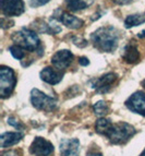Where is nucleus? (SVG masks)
Segmentation results:
<instances>
[{
    "instance_id": "obj_1",
    "label": "nucleus",
    "mask_w": 145,
    "mask_h": 156,
    "mask_svg": "<svg viewBox=\"0 0 145 156\" xmlns=\"http://www.w3.org/2000/svg\"><path fill=\"white\" fill-rule=\"evenodd\" d=\"M94 46L101 51L112 52L116 50L119 41V33L112 26H105L95 31L91 35Z\"/></svg>"
},
{
    "instance_id": "obj_2",
    "label": "nucleus",
    "mask_w": 145,
    "mask_h": 156,
    "mask_svg": "<svg viewBox=\"0 0 145 156\" xmlns=\"http://www.w3.org/2000/svg\"><path fill=\"white\" fill-rule=\"evenodd\" d=\"M12 41L16 43V45L22 47L23 49L29 51H35L41 46V41L37 36L36 32L31 31L27 29H22L12 34Z\"/></svg>"
},
{
    "instance_id": "obj_3",
    "label": "nucleus",
    "mask_w": 145,
    "mask_h": 156,
    "mask_svg": "<svg viewBox=\"0 0 145 156\" xmlns=\"http://www.w3.org/2000/svg\"><path fill=\"white\" fill-rule=\"evenodd\" d=\"M134 133L135 129L131 125L126 122H119L111 125V127L109 128V130L105 135L114 144H121L132 138Z\"/></svg>"
},
{
    "instance_id": "obj_4",
    "label": "nucleus",
    "mask_w": 145,
    "mask_h": 156,
    "mask_svg": "<svg viewBox=\"0 0 145 156\" xmlns=\"http://www.w3.org/2000/svg\"><path fill=\"white\" fill-rule=\"evenodd\" d=\"M16 83V74L11 68H0V95L2 98L9 97L14 90Z\"/></svg>"
},
{
    "instance_id": "obj_5",
    "label": "nucleus",
    "mask_w": 145,
    "mask_h": 156,
    "mask_svg": "<svg viewBox=\"0 0 145 156\" xmlns=\"http://www.w3.org/2000/svg\"><path fill=\"white\" fill-rule=\"evenodd\" d=\"M31 101L35 108L44 112H52L57 107V101L48 96L39 90L34 89L31 92Z\"/></svg>"
},
{
    "instance_id": "obj_6",
    "label": "nucleus",
    "mask_w": 145,
    "mask_h": 156,
    "mask_svg": "<svg viewBox=\"0 0 145 156\" xmlns=\"http://www.w3.org/2000/svg\"><path fill=\"white\" fill-rule=\"evenodd\" d=\"M1 10L5 16H19L25 8L23 0H1Z\"/></svg>"
},
{
    "instance_id": "obj_7",
    "label": "nucleus",
    "mask_w": 145,
    "mask_h": 156,
    "mask_svg": "<svg viewBox=\"0 0 145 156\" xmlns=\"http://www.w3.org/2000/svg\"><path fill=\"white\" fill-rule=\"evenodd\" d=\"M30 152L35 156H49L54 152V145L44 138H35Z\"/></svg>"
},
{
    "instance_id": "obj_8",
    "label": "nucleus",
    "mask_w": 145,
    "mask_h": 156,
    "mask_svg": "<svg viewBox=\"0 0 145 156\" xmlns=\"http://www.w3.org/2000/svg\"><path fill=\"white\" fill-rule=\"evenodd\" d=\"M126 105L131 112L145 116V94L143 92H136L131 95Z\"/></svg>"
},
{
    "instance_id": "obj_9",
    "label": "nucleus",
    "mask_w": 145,
    "mask_h": 156,
    "mask_svg": "<svg viewBox=\"0 0 145 156\" xmlns=\"http://www.w3.org/2000/svg\"><path fill=\"white\" fill-rule=\"evenodd\" d=\"M73 60V55L70 50L62 49L59 50L51 57V63L57 70L67 69Z\"/></svg>"
},
{
    "instance_id": "obj_10",
    "label": "nucleus",
    "mask_w": 145,
    "mask_h": 156,
    "mask_svg": "<svg viewBox=\"0 0 145 156\" xmlns=\"http://www.w3.org/2000/svg\"><path fill=\"white\" fill-rule=\"evenodd\" d=\"M117 80V74L116 73H107L105 76H101V78L96 79L93 83V87L96 90V92L98 93H107L110 90L111 85L114 82Z\"/></svg>"
},
{
    "instance_id": "obj_11",
    "label": "nucleus",
    "mask_w": 145,
    "mask_h": 156,
    "mask_svg": "<svg viewBox=\"0 0 145 156\" xmlns=\"http://www.w3.org/2000/svg\"><path fill=\"white\" fill-rule=\"evenodd\" d=\"M61 156H79L80 154V142L76 139H65L60 143Z\"/></svg>"
},
{
    "instance_id": "obj_12",
    "label": "nucleus",
    "mask_w": 145,
    "mask_h": 156,
    "mask_svg": "<svg viewBox=\"0 0 145 156\" xmlns=\"http://www.w3.org/2000/svg\"><path fill=\"white\" fill-rule=\"evenodd\" d=\"M63 78V73L61 71H58L56 69H52L51 67H46L41 71V79L44 82L48 84H58Z\"/></svg>"
},
{
    "instance_id": "obj_13",
    "label": "nucleus",
    "mask_w": 145,
    "mask_h": 156,
    "mask_svg": "<svg viewBox=\"0 0 145 156\" xmlns=\"http://www.w3.org/2000/svg\"><path fill=\"white\" fill-rule=\"evenodd\" d=\"M59 20L61 21L62 24H65L67 27H69V29H71V30L81 29V27L84 25V21H83V20H81V19L76 18V16H72V14L67 13V12L61 13Z\"/></svg>"
},
{
    "instance_id": "obj_14",
    "label": "nucleus",
    "mask_w": 145,
    "mask_h": 156,
    "mask_svg": "<svg viewBox=\"0 0 145 156\" xmlns=\"http://www.w3.org/2000/svg\"><path fill=\"white\" fill-rule=\"evenodd\" d=\"M23 138V133L21 132H5L0 136V145L2 148H7L20 142Z\"/></svg>"
},
{
    "instance_id": "obj_15",
    "label": "nucleus",
    "mask_w": 145,
    "mask_h": 156,
    "mask_svg": "<svg viewBox=\"0 0 145 156\" xmlns=\"http://www.w3.org/2000/svg\"><path fill=\"white\" fill-rule=\"evenodd\" d=\"M122 58L128 63H135L140 60V52L134 45H127L122 52Z\"/></svg>"
},
{
    "instance_id": "obj_16",
    "label": "nucleus",
    "mask_w": 145,
    "mask_h": 156,
    "mask_svg": "<svg viewBox=\"0 0 145 156\" xmlns=\"http://www.w3.org/2000/svg\"><path fill=\"white\" fill-rule=\"evenodd\" d=\"M145 22V16L143 14H131L128 16L124 20V26L126 29H131L134 26L141 25Z\"/></svg>"
},
{
    "instance_id": "obj_17",
    "label": "nucleus",
    "mask_w": 145,
    "mask_h": 156,
    "mask_svg": "<svg viewBox=\"0 0 145 156\" xmlns=\"http://www.w3.org/2000/svg\"><path fill=\"white\" fill-rule=\"evenodd\" d=\"M92 1H87V0H68L67 1V7L70 11L76 12L85 9L87 5H90Z\"/></svg>"
},
{
    "instance_id": "obj_18",
    "label": "nucleus",
    "mask_w": 145,
    "mask_h": 156,
    "mask_svg": "<svg viewBox=\"0 0 145 156\" xmlns=\"http://www.w3.org/2000/svg\"><path fill=\"white\" fill-rule=\"evenodd\" d=\"M112 123L110 122V120L106 119V118H99L95 123V128L96 131L98 133H101V134H106V132L109 130V128L111 127Z\"/></svg>"
},
{
    "instance_id": "obj_19",
    "label": "nucleus",
    "mask_w": 145,
    "mask_h": 156,
    "mask_svg": "<svg viewBox=\"0 0 145 156\" xmlns=\"http://www.w3.org/2000/svg\"><path fill=\"white\" fill-rule=\"evenodd\" d=\"M93 109H94V112L95 115H97L98 117H103L105 116L106 114H108V110H109V107L107 105L106 101H99L97 103H95L93 106Z\"/></svg>"
},
{
    "instance_id": "obj_20",
    "label": "nucleus",
    "mask_w": 145,
    "mask_h": 156,
    "mask_svg": "<svg viewBox=\"0 0 145 156\" xmlns=\"http://www.w3.org/2000/svg\"><path fill=\"white\" fill-rule=\"evenodd\" d=\"M9 51L11 52V55L18 60L23 59L25 57V51L22 47L18 46V45H12V46L9 47Z\"/></svg>"
},
{
    "instance_id": "obj_21",
    "label": "nucleus",
    "mask_w": 145,
    "mask_h": 156,
    "mask_svg": "<svg viewBox=\"0 0 145 156\" xmlns=\"http://www.w3.org/2000/svg\"><path fill=\"white\" fill-rule=\"evenodd\" d=\"M72 42L74 43L75 46H79V47H85L86 45H87L86 39H84L83 37H79V36L72 37Z\"/></svg>"
},
{
    "instance_id": "obj_22",
    "label": "nucleus",
    "mask_w": 145,
    "mask_h": 156,
    "mask_svg": "<svg viewBox=\"0 0 145 156\" xmlns=\"http://www.w3.org/2000/svg\"><path fill=\"white\" fill-rule=\"evenodd\" d=\"M49 1L50 0H30V5L32 8H37V7H41V5H46Z\"/></svg>"
},
{
    "instance_id": "obj_23",
    "label": "nucleus",
    "mask_w": 145,
    "mask_h": 156,
    "mask_svg": "<svg viewBox=\"0 0 145 156\" xmlns=\"http://www.w3.org/2000/svg\"><path fill=\"white\" fill-rule=\"evenodd\" d=\"M8 123L10 126H12V127L18 128V129H21V128H22V125L20 123V121H19V120L16 119V118H14V117L8 118Z\"/></svg>"
},
{
    "instance_id": "obj_24",
    "label": "nucleus",
    "mask_w": 145,
    "mask_h": 156,
    "mask_svg": "<svg viewBox=\"0 0 145 156\" xmlns=\"http://www.w3.org/2000/svg\"><path fill=\"white\" fill-rule=\"evenodd\" d=\"M79 63H80L81 66H88L90 65V60L87 59L86 57H80L79 58Z\"/></svg>"
},
{
    "instance_id": "obj_25",
    "label": "nucleus",
    "mask_w": 145,
    "mask_h": 156,
    "mask_svg": "<svg viewBox=\"0 0 145 156\" xmlns=\"http://www.w3.org/2000/svg\"><path fill=\"white\" fill-rule=\"evenodd\" d=\"M117 5H129V3L132 2V0H112Z\"/></svg>"
},
{
    "instance_id": "obj_26",
    "label": "nucleus",
    "mask_w": 145,
    "mask_h": 156,
    "mask_svg": "<svg viewBox=\"0 0 145 156\" xmlns=\"http://www.w3.org/2000/svg\"><path fill=\"white\" fill-rule=\"evenodd\" d=\"M2 156H19V154L16 151H9L7 153H5Z\"/></svg>"
},
{
    "instance_id": "obj_27",
    "label": "nucleus",
    "mask_w": 145,
    "mask_h": 156,
    "mask_svg": "<svg viewBox=\"0 0 145 156\" xmlns=\"http://www.w3.org/2000/svg\"><path fill=\"white\" fill-rule=\"evenodd\" d=\"M137 36L140 37V38H145V31H142L141 33H139V35Z\"/></svg>"
},
{
    "instance_id": "obj_28",
    "label": "nucleus",
    "mask_w": 145,
    "mask_h": 156,
    "mask_svg": "<svg viewBox=\"0 0 145 156\" xmlns=\"http://www.w3.org/2000/svg\"><path fill=\"white\" fill-rule=\"evenodd\" d=\"M87 156H101V154H96V153H91V154H88Z\"/></svg>"
},
{
    "instance_id": "obj_29",
    "label": "nucleus",
    "mask_w": 145,
    "mask_h": 156,
    "mask_svg": "<svg viewBox=\"0 0 145 156\" xmlns=\"http://www.w3.org/2000/svg\"><path fill=\"white\" fill-rule=\"evenodd\" d=\"M142 85H143V87H144V89H145V80L142 82Z\"/></svg>"
},
{
    "instance_id": "obj_30",
    "label": "nucleus",
    "mask_w": 145,
    "mask_h": 156,
    "mask_svg": "<svg viewBox=\"0 0 145 156\" xmlns=\"http://www.w3.org/2000/svg\"><path fill=\"white\" fill-rule=\"evenodd\" d=\"M141 156H145V150H144V151H143V153L141 154Z\"/></svg>"
}]
</instances>
